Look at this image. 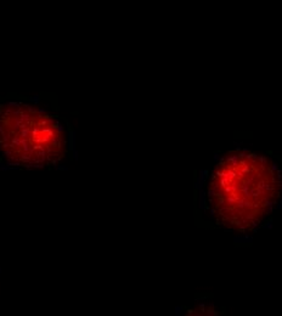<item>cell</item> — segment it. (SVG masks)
Here are the masks:
<instances>
[{
    "label": "cell",
    "mask_w": 282,
    "mask_h": 316,
    "mask_svg": "<svg viewBox=\"0 0 282 316\" xmlns=\"http://www.w3.org/2000/svg\"><path fill=\"white\" fill-rule=\"evenodd\" d=\"M0 144L16 163L40 166L63 156L66 136L54 117L23 104L0 107Z\"/></svg>",
    "instance_id": "2"
},
{
    "label": "cell",
    "mask_w": 282,
    "mask_h": 316,
    "mask_svg": "<svg viewBox=\"0 0 282 316\" xmlns=\"http://www.w3.org/2000/svg\"><path fill=\"white\" fill-rule=\"evenodd\" d=\"M278 193L280 175L273 162L250 151H234L212 170L207 202L219 225L247 232L268 218Z\"/></svg>",
    "instance_id": "1"
}]
</instances>
